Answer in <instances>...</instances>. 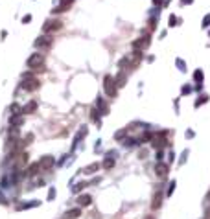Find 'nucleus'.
<instances>
[{"instance_id": "f257e3e1", "label": "nucleus", "mask_w": 210, "mask_h": 219, "mask_svg": "<svg viewBox=\"0 0 210 219\" xmlns=\"http://www.w3.org/2000/svg\"><path fill=\"white\" fill-rule=\"evenodd\" d=\"M103 90H105V94L109 96V98H114V96H116L118 87H116V81H114L112 76H105L103 78Z\"/></svg>"}, {"instance_id": "f03ea898", "label": "nucleus", "mask_w": 210, "mask_h": 219, "mask_svg": "<svg viewBox=\"0 0 210 219\" xmlns=\"http://www.w3.org/2000/svg\"><path fill=\"white\" fill-rule=\"evenodd\" d=\"M61 28H63V20H59V18H48L42 24V32L44 33H54V32H57Z\"/></svg>"}, {"instance_id": "7ed1b4c3", "label": "nucleus", "mask_w": 210, "mask_h": 219, "mask_svg": "<svg viewBox=\"0 0 210 219\" xmlns=\"http://www.w3.org/2000/svg\"><path fill=\"white\" fill-rule=\"evenodd\" d=\"M149 42H151L149 33H142V37H140V39H135V41L131 42V46H133V50H140V52H144L146 48L149 46Z\"/></svg>"}, {"instance_id": "20e7f679", "label": "nucleus", "mask_w": 210, "mask_h": 219, "mask_svg": "<svg viewBox=\"0 0 210 219\" xmlns=\"http://www.w3.org/2000/svg\"><path fill=\"white\" fill-rule=\"evenodd\" d=\"M44 57L41 55V54H33V55H30L28 57V66L32 68V70H44Z\"/></svg>"}, {"instance_id": "39448f33", "label": "nucleus", "mask_w": 210, "mask_h": 219, "mask_svg": "<svg viewBox=\"0 0 210 219\" xmlns=\"http://www.w3.org/2000/svg\"><path fill=\"white\" fill-rule=\"evenodd\" d=\"M24 90H28V92H33V90H37L39 87H41V81L37 79V78H32V76H24V81H22V85H20Z\"/></svg>"}, {"instance_id": "423d86ee", "label": "nucleus", "mask_w": 210, "mask_h": 219, "mask_svg": "<svg viewBox=\"0 0 210 219\" xmlns=\"http://www.w3.org/2000/svg\"><path fill=\"white\" fill-rule=\"evenodd\" d=\"M151 144H153V148H155V149H162V148H164V145L168 144V140H166V133H164V131H162V133H155Z\"/></svg>"}, {"instance_id": "0eeeda50", "label": "nucleus", "mask_w": 210, "mask_h": 219, "mask_svg": "<svg viewBox=\"0 0 210 219\" xmlns=\"http://www.w3.org/2000/svg\"><path fill=\"white\" fill-rule=\"evenodd\" d=\"M168 164H164V162H157V166H155V173H157V177L158 179H166L168 177Z\"/></svg>"}, {"instance_id": "6e6552de", "label": "nucleus", "mask_w": 210, "mask_h": 219, "mask_svg": "<svg viewBox=\"0 0 210 219\" xmlns=\"http://www.w3.org/2000/svg\"><path fill=\"white\" fill-rule=\"evenodd\" d=\"M39 164H41V168H42V169H52V168H54V164H55V158H54L52 155H44V157L39 160Z\"/></svg>"}, {"instance_id": "1a4fd4ad", "label": "nucleus", "mask_w": 210, "mask_h": 219, "mask_svg": "<svg viewBox=\"0 0 210 219\" xmlns=\"http://www.w3.org/2000/svg\"><path fill=\"white\" fill-rule=\"evenodd\" d=\"M127 57H129V65L131 66H138L140 61H142V52H140V50H133Z\"/></svg>"}, {"instance_id": "9d476101", "label": "nucleus", "mask_w": 210, "mask_h": 219, "mask_svg": "<svg viewBox=\"0 0 210 219\" xmlns=\"http://www.w3.org/2000/svg\"><path fill=\"white\" fill-rule=\"evenodd\" d=\"M72 2H74V0H61V4H59L57 8H54L52 13L55 15V13H63V11H66L70 6H72Z\"/></svg>"}, {"instance_id": "9b49d317", "label": "nucleus", "mask_w": 210, "mask_h": 219, "mask_svg": "<svg viewBox=\"0 0 210 219\" xmlns=\"http://www.w3.org/2000/svg\"><path fill=\"white\" fill-rule=\"evenodd\" d=\"M9 124H11V127L18 129L22 124H24V116H22V114H13V116L9 118Z\"/></svg>"}, {"instance_id": "f8f14e48", "label": "nucleus", "mask_w": 210, "mask_h": 219, "mask_svg": "<svg viewBox=\"0 0 210 219\" xmlns=\"http://www.w3.org/2000/svg\"><path fill=\"white\" fill-rule=\"evenodd\" d=\"M35 46L37 48H50L52 46V37H39L35 41Z\"/></svg>"}, {"instance_id": "ddd939ff", "label": "nucleus", "mask_w": 210, "mask_h": 219, "mask_svg": "<svg viewBox=\"0 0 210 219\" xmlns=\"http://www.w3.org/2000/svg\"><path fill=\"white\" fill-rule=\"evenodd\" d=\"M160 204H162V193H160V191H155L153 201H151V208H153V210H158Z\"/></svg>"}, {"instance_id": "4468645a", "label": "nucleus", "mask_w": 210, "mask_h": 219, "mask_svg": "<svg viewBox=\"0 0 210 219\" xmlns=\"http://www.w3.org/2000/svg\"><path fill=\"white\" fill-rule=\"evenodd\" d=\"M37 111V101H28L24 107H22V112H26V114H32Z\"/></svg>"}, {"instance_id": "2eb2a0df", "label": "nucleus", "mask_w": 210, "mask_h": 219, "mask_svg": "<svg viewBox=\"0 0 210 219\" xmlns=\"http://www.w3.org/2000/svg\"><path fill=\"white\" fill-rule=\"evenodd\" d=\"M78 203H79V206H88V204L92 203V197L87 195V193H83V195L78 197Z\"/></svg>"}, {"instance_id": "dca6fc26", "label": "nucleus", "mask_w": 210, "mask_h": 219, "mask_svg": "<svg viewBox=\"0 0 210 219\" xmlns=\"http://www.w3.org/2000/svg\"><path fill=\"white\" fill-rule=\"evenodd\" d=\"M100 168V164L98 162H94V164H90V166H87L83 171H85V175H92V173H96V169Z\"/></svg>"}, {"instance_id": "f3484780", "label": "nucleus", "mask_w": 210, "mask_h": 219, "mask_svg": "<svg viewBox=\"0 0 210 219\" xmlns=\"http://www.w3.org/2000/svg\"><path fill=\"white\" fill-rule=\"evenodd\" d=\"M79 215H81V210H79V208H72V210L66 212V217H68V219H78Z\"/></svg>"}, {"instance_id": "a211bd4d", "label": "nucleus", "mask_w": 210, "mask_h": 219, "mask_svg": "<svg viewBox=\"0 0 210 219\" xmlns=\"http://www.w3.org/2000/svg\"><path fill=\"white\" fill-rule=\"evenodd\" d=\"M114 81H116V87H124L125 85V72H120V74L114 78Z\"/></svg>"}, {"instance_id": "6ab92c4d", "label": "nucleus", "mask_w": 210, "mask_h": 219, "mask_svg": "<svg viewBox=\"0 0 210 219\" xmlns=\"http://www.w3.org/2000/svg\"><path fill=\"white\" fill-rule=\"evenodd\" d=\"M39 168H41V164H39V162H35V164H32V166L28 168V171H26V175H30V177H32V175H35V173L39 171Z\"/></svg>"}, {"instance_id": "aec40b11", "label": "nucleus", "mask_w": 210, "mask_h": 219, "mask_svg": "<svg viewBox=\"0 0 210 219\" xmlns=\"http://www.w3.org/2000/svg\"><path fill=\"white\" fill-rule=\"evenodd\" d=\"M103 168H105V169H112V168H114V158H112V157H107V158L103 160Z\"/></svg>"}, {"instance_id": "412c9836", "label": "nucleus", "mask_w": 210, "mask_h": 219, "mask_svg": "<svg viewBox=\"0 0 210 219\" xmlns=\"http://www.w3.org/2000/svg\"><path fill=\"white\" fill-rule=\"evenodd\" d=\"M194 79H195L197 83H201V81L205 79V74H203V70H195V72H194Z\"/></svg>"}, {"instance_id": "4be33fe9", "label": "nucleus", "mask_w": 210, "mask_h": 219, "mask_svg": "<svg viewBox=\"0 0 210 219\" xmlns=\"http://www.w3.org/2000/svg\"><path fill=\"white\" fill-rule=\"evenodd\" d=\"M127 65H129V57H122V59L118 61V66H120V70H125V68H127Z\"/></svg>"}, {"instance_id": "5701e85b", "label": "nucleus", "mask_w": 210, "mask_h": 219, "mask_svg": "<svg viewBox=\"0 0 210 219\" xmlns=\"http://www.w3.org/2000/svg\"><path fill=\"white\" fill-rule=\"evenodd\" d=\"M9 111H11V114H20V112H22V111H20V107H18L17 103H13V105L9 107Z\"/></svg>"}, {"instance_id": "b1692460", "label": "nucleus", "mask_w": 210, "mask_h": 219, "mask_svg": "<svg viewBox=\"0 0 210 219\" xmlns=\"http://www.w3.org/2000/svg\"><path fill=\"white\" fill-rule=\"evenodd\" d=\"M85 186H87V182H78V184H76V186H74L72 190H74V193H78V191H81V190H83Z\"/></svg>"}, {"instance_id": "393cba45", "label": "nucleus", "mask_w": 210, "mask_h": 219, "mask_svg": "<svg viewBox=\"0 0 210 219\" xmlns=\"http://www.w3.org/2000/svg\"><path fill=\"white\" fill-rule=\"evenodd\" d=\"M210 26V13L205 17V20H203V28H208Z\"/></svg>"}, {"instance_id": "a878e982", "label": "nucleus", "mask_w": 210, "mask_h": 219, "mask_svg": "<svg viewBox=\"0 0 210 219\" xmlns=\"http://www.w3.org/2000/svg\"><path fill=\"white\" fill-rule=\"evenodd\" d=\"M54 197H55V188H50V191H48V199L52 201Z\"/></svg>"}, {"instance_id": "bb28decb", "label": "nucleus", "mask_w": 210, "mask_h": 219, "mask_svg": "<svg viewBox=\"0 0 210 219\" xmlns=\"http://www.w3.org/2000/svg\"><path fill=\"white\" fill-rule=\"evenodd\" d=\"M168 24H170V26H175V24H177V17H175V15H172V17H170V22H168Z\"/></svg>"}, {"instance_id": "cd10ccee", "label": "nucleus", "mask_w": 210, "mask_h": 219, "mask_svg": "<svg viewBox=\"0 0 210 219\" xmlns=\"http://www.w3.org/2000/svg\"><path fill=\"white\" fill-rule=\"evenodd\" d=\"M173 190H175V181H173V182H170V188H168V195H172V193H173Z\"/></svg>"}, {"instance_id": "c85d7f7f", "label": "nucleus", "mask_w": 210, "mask_h": 219, "mask_svg": "<svg viewBox=\"0 0 210 219\" xmlns=\"http://www.w3.org/2000/svg\"><path fill=\"white\" fill-rule=\"evenodd\" d=\"M206 100H208L206 96H205V98H197V101H195V107H199V105H201V103H205Z\"/></svg>"}, {"instance_id": "c756f323", "label": "nucleus", "mask_w": 210, "mask_h": 219, "mask_svg": "<svg viewBox=\"0 0 210 219\" xmlns=\"http://www.w3.org/2000/svg\"><path fill=\"white\" fill-rule=\"evenodd\" d=\"M32 140H33V134L30 133V134H26V138H24V144H32Z\"/></svg>"}, {"instance_id": "7c9ffc66", "label": "nucleus", "mask_w": 210, "mask_h": 219, "mask_svg": "<svg viewBox=\"0 0 210 219\" xmlns=\"http://www.w3.org/2000/svg\"><path fill=\"white\" fill-rule=\"evenodd\" d=\"M155 22H157L155 18H151V20H149V30H155V26H157V24H155Z\"/></svg>"}, {"instance_id": "2f4dec72", "label": "nucleus", "mask_w": 210, "mask_h": 219, "mask_svg": "<svg viewBox=\"0 0 210 219\" xmlns=\"http://www.w3.org/2000/svg\"><path fill=\"white\" fill-rule=\"evenodd\" d=\"M153 4H155V6H158V8H160V6H162V4H164V0H153Z\"/></svg>"}, {"instance_id": "473e14b6", "label": "nucleus", "mask_w": 210, "mask_h": 219, "mask_svg": "<svg viewBox=\"0 0 210 219\" xmlns=\"http://www.w3.org/2000/svg\"><path fill=\"white\" fill-rule=\"evenodd\" d=\"M30 20H32V15H26V17H24V18H22V22H24V24H28V22H30Z\"/></svg>"}, {"instance_id": "72a5a7b5", "label": "nucleus", "mask_w": 210, "mask_h": 219, "mask_svg": "<svg viewBox=\"0 0 210 219\" xmlns=\"http://www.w3.org/2000/svg\"><path fill=\"white\" fill-rule=\"evenodd\" d=\"M92 120H98V112H96V109H92Z\"/></svg>"}, {"instance_id": "f704fd0d", "label": "nucleus", "mask_w": 210, "mask_h": 219, "mask_svg": "<svg viewBox=\"0 0 210 219\" xmlns=\"http://www.w3.org/2000/svg\"><path fill=\"white\" fill-rule=\"evenodd\" d=\"M190 90H192L190 87H182V94H186V92H190Z\"/></svg>"}, {"instance_id": "c9c22d12", "label": "nucleus", "mask_w": 210, "mask_h": 219, "mask_svg": "<svg viewBox=\"0 0 210 219\" xmlns=\"http://www.w3.org/2000/svg\"><path fill=\"white\" fill-rule=\"evenodd\" d=\"M205 199H206V201H208V203H210V191H208V193H206V197H205Z\"/></svg>"}, {"instance_id": "e433bc0d", "label": "nucleus", "mask_w": 210, "mask_h": 219, "mask_svg": "<svg viewBox=\"0 0 210 219\" xmlns=\"http://www.w3.org/2000/svg\"><path fill=\"white\" fill-rule=\"evenodd\" d=\"M188 2H192V0H182V4H188Z\"/></svg>"}, {"instance_id": "4c0bfd02", "label": "nucleus", "mask_w": 210, "mask_h": 219, "mask_svg": "<svg viewBox=\"0 0 210 219\" xmlns=\"http://www.w3.org/2000/svg\"><path fill=\"white\" fill-rule=\"evenodd\" d=\"M144 219H155V217H153V215H148V217H144Z\"/></svg>"}, {"instance_id": "58836bf2", "label": "nucleus", "mask_w": 210, "mask_h": 219, "mask_svg": "<svg viewBox=\"0 0 210 219\" xmlns=\"http://www.w3.org/2000/svg\"><path fill=\"white\" fill-rule=\"evenodd\" d=\"M205 219H210V214H206V215H205Z\"/></svg>"}, {"instance_id": "ea45409f", "label": "nucleus", "mask_w": 210, "mask_h": 219, "mask_svg": "<svg viewBox=\"0 0 210 219\" xmlns=\"http://www.w3.org/2000/svg\"><path fill=\"white\" fill-rule=\"evenodd\" d=\"M208 214H210V212H208Z\"/></svg>"}]
</instances>
